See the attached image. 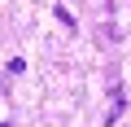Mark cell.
Wrapping results in <instances>:
<instances>
[{"instance_id":"cell-1","label":"cell","mask_w":131,"mask_h":127,"mask_svg":"<svg viewBox=\"0 0 131 127\" xmlns=\"http://www.w3.org/2000/svg\"><path fill=\"white\" fill-rule=\"evenodd\" d=\"M109 96H114V105H109V114H105V127H109V123H118V114H122V105H127V96H122V88H118V83L109 88Z\"/></svg>"},{"instance_id":"cell-2","label":"cell","mask_w":131,"mask_h":127,"mask_svg":"<svg viewBox=\"0 0 131 127\" xmlns=\"http://www.w3.org/2000/svg\"><path fill=\"white\" fill-rule=\"evenodd\" d=\"M57 22H66V26H74V13L66 9V5H57Z\"/></svg>"}]
</instances>
